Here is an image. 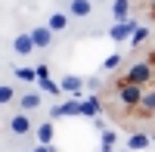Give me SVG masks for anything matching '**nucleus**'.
I'll list each match as a JSON object with an SVG mask.
<instances>
[{"label":"nucleus","mask_w":155,"mask_h":152,"mask_svg":"<svg viewBox=\"0 0 155 152\" xmlns=\"http://www.w3.org/2000/svg\"><path fill=\"white\" fill-rule=\"evenodd\" d=\"M134 112H137L140 118H152V115H155V84H152V87H146V93H143V103H140Z\"/></svg>","instance_id":"4"},{"label":"nucleus","mask_w":155,"mask_h":152,"mask_svg":"<svg viewBox=\"0 0 155 152\" xmlns=\"http://www.w3.org/2000/svg\"><path fill=\"white\" fill-rule=\"evenodd\" d=\"M41 84V90L44 93H50V96H59V93H65L62 90V84H56V81H50V78H44V81H37Z\"/></svg>","instance_id":"16"},{"label":"nucleus","mask_w":155,"mask_h":152,"mask_svg":"<svg viewBox=\"0 0 155 152\" xmlns=\"http://www.w3.org/2000/svg\"><path fill=\"white\" fill-rule=\"evenodd\" d=\"M93 12V0H68V16L71 19H87Z\"/></svg>","instance_id":"7"},{"label":"nucleus","mask_w":155,"mask_h":152,"mask_svg":"<svg viewBox=\"0 0 155 152\" xmlns=\"http://www.w3.org/2000/svg\"><path fill=\"white\" fill-rule=\"evenodd\" d=\"M90 121H93V127H96V131H99V134H102V131H109V127H106V121H102V118H99V115H96V118H90Z\"/></svg>","instance_id":"22"},{"label":"nucleus","mask_w":155,"mask_h":152,"mask_svg":"<svg viewBox=\"0 0 155 152\" xmlns=\"http://www.w3.org/2000/svg\"><path fill=\"white\" fill-rule=\"evenodd\" d=\"M152 19H155V0H152Z\"/></svg>","instance_id":"27"},{"label":"nucleus","mask_w":155,"mask_h":152,"mask_svg":"<svg viewBox=\"0 0 155 152\" xmlns=\"http://www.w3.org/2000/svg\"><path fill=\"white\" fill-rule=\"evenodd\" d=\"M47 25H50L53 31H65V28H68V12H53V16L47 19Z\"/></svg>","instance_id":"13"},{"label":"nucleus","mask_w":155,"mask_h":152,"mask_svg":"<svg viewBox=\"0 0 155 152\" xmlns=\"http://www.w3.org/2000/svg\"><path fill=\"white\" fill-rule=\"evenodd\" d=\"M149 146H152V137H146V134H130V140H127V149L130 152H143Z\"/></svg>","instance_id":"12"},{"label":"nucleus","mask_w":155,"mask_h":152,"mask_svg":"<svg viewBox=\"0 0 155 152\" xmlns=\"http://www.w3.org/2000/svg\"><path fill=\"white\" fill-rule=\"evenodd\" d=\"M143 93H146V87H140V84H130L124 78L115 81V96H118V103L124 109H137L140 103H143Z\"/></svg>","instance_id":"2"},{"label":"nucleus","mask_w":155,"mask_h":152,"mask_svg":"<svg viewBox=\"0 0 155 152\" xmlns=\"http://www.w3.org/2000/svg\"><path fill=\"white\" fill-rule=\"evenodd\" d=\"M16 74H19L22 81H28V84H34V81H41V78H37V68H16Z\"/></svg>","instance_id":"17"},{"label":"nucleus","mask_w":155,"mask_h":152,"mask_svg":"<svg viewBox=\"0 0 155 152\" xmlns=\"http://www.w3.org/2000/svg\"><path fill=\"white\" fill-rule=\"evenodd\" d=\"M34 134H37V143L50 146V143H53V134H56V127H53V121H44V124H37V127H34Z\"/></svg>","instance_id":"11"},{"label":"nucleus","mask_w":155,"mask_h":152,"mask_svg":"<svg viewBox=\"0 0 155 152\" xmlns=\"http://www.w3.org/2000/svg\"><path fill=\"white\" fill-rule=\"evenodd\" d=\"M115 152H130V149H127V146H124V149H115Z\"/></svg>","instance_id":"26"},{"label":"nucleus","mask_w":155,"mask_h":152,"mask_svg":"<svg viewBox=\"0 0 155 152\" xmlns=\"http://www.w3.org/2000/svg\"><path fill=\"white\" fill-rule=\"evenodd\" d=\"M19 106H22L25 112L37 109V106H41V93H22V96H19Z\"/></svg>","instance_id":"14"},{"label":"nucleus","mask_w":155,"mask_h":152,"mask_svg":"<svg viewBox=\"0 0 155 152\" xmlns=\"http://www.w3.org/2000/svg\"><path fill=\"white\" fill-rule=\"evenodd\" d=\"M34 152H56V146H53V143H50V146L41 143V146H34Z\"/></svg>","instance_id":"24"},{"label":"nucleus","mask_w":155,"mask_h":152,"mask_svg":"<svg viewBox=\"0 0 155 152\" xmlns=\"http://www.w3.org/2000/svg\"><path fill=\"white\" fill-rule=\"evenodd\" d=\"M118 65H121V53H112V56H106V62H102V68H109V71L118 68Z\"/></svg>","instance_id":"20"},{"label":"nucleus","mask_w":155,"mask_h":152,"mask_svg":"<svg viewBox=\"0 0 155 152\" xmlns=\"http://www.w3.org/2000/svg\"><path fill=\"white\" fill-rule=\"evenodd\" d=\"M152 143H155V137H152Z\"/></svg>","instance_id":"28"},{"label":"nucleus","mask_w":155,"mask_h":152,"mask_svg":"<svg viewBox=\"0 0 155 152\" xmlns=\"http://www.w3.org/2000/svg\"><path fill=\"white\" fill-rule=\"evenodd\" d=\"M140 28V25L134 22V19H127V22H115L112 25V28H109V37H112V41H130V37H134V31Z\"/></svg>","instance_id":"3"},{"label":"nucleus","mask_w":155,"mask_h":152,"mask_svg":"<svg viewBox=\"0 0 155 152\" xmlns=\"http://www.w3.org/2000/svg\"><path fill=\"white\" fill-rule=\"evenodd\" d=\"M50 118H62V106H53V109H50Z\"/></svg>","instance_id":"25"},{"label":"nucleus","mask_w":155,"mask_h":152,"mask_svg":"<svg viewBox=\"0 0 155 152\" xmlns=\"http://www.w3.org/2000/svg\"><path fill=\"white\" fill-rule=\"evenodd\" d=\"M112 16L115 22H127L130 19V0H112Z\"/></svg>","instance_id":"10"},{"label":"nucleus","mask_w":155,"mask_h":152,"mask_svg":"<svg viewBox=\"0 0 155 152\" xmlns=\"http://www.w3.org/2000/svg\"><path fill=\"white\" fill-rule=\"evenodd\" d=\"M53 28H50V25H37V28H31V37H34V47L37 50H47L50 44H53Z\"/></svg>","instance_id":"5"},{"label":"nucleus","mask_w":155,"mask_h":152,"mask_svg":"<svg viewBox=\"0 0 155 152\" xmlns=\"http://www.w3.org/2000/svg\"><path fill=\"white\" fill-rule=\"evenodd\" d=\"M9 131H12V134H19V137H25V134H31V131H34V124H31V118L25 115V112H19V115H12V118H9Z\"/></svg>","instance_id":"6"},{"label":"nucleus","mask_w":155,"mask_h":152,"mask_svg":"<svg viewBox=\"0 0 155 152\" xmlns=\"http://www.w3.org/2000/svg\"><path fill=\"white\" fill-rule=\"evenodd\" d=\"M12 50H16L19 56H28L31 50H37V47H34V37H31V31H28V34H16V41H12Z\"/></svg>","instance_id":"8"},{"label":"nucleus","mask_w":155,"mask_h":152,"mask_svg":"<svg viewBox=\"0 0 155 152\" xmlns=\"http://www.w3.org/2000/svg\"><path fill=\"white\" fill-rule=\"evenodd\" d=\"M121 78L130 81V84H140V87H152V84H155V56H152V59H140V62H134V65L127 68Z\"/></svg>","instance_id":"1"},{"label":"nucleus","mask_w":155,"mask_h":152,"mask_svg":"<svg viewBox=\"0 0 155 152\" xmlns=\"http://www.w3.org/2000/svg\"><path fill=\"white\" fill-rule=\"evenodd\" d=\"M118 143V134L115 131H102V146H115Z\"/></svg>","instance_id":"21"},{"label":"nucleus","mask_w":155,"mask_h":152,"mask_svg":"<svg viewBox=\"0 0 155 152\" xmlns=\"http://www.w3.org/2000/svg\"><path fill=\"white\" fill-rule=\"evenodd\" d=\"M12 99H16V90H12L9 84H3V87H0V103L6 106V103H12Z\"/></svg>","instance_id":"19"},{"label":"nucleus","mask_w":155,"mask_h":152,"mask_svg":"<svg viewBox=\"0 0 155 152\" xmlns=\"http://www.w3.org/2000/svg\"><path fill=\"white\" fill-rule=\"evenodd\" d=\"M99 109H102V103H99L96 96H87V99H84V118H96Z\"/></svg>","instance_id":"15"},{"label":"nucleus","mask_w":155,"mask_h":152,"mask_svg":"<svg viewBox=\"0 0 155 152\" xmlns=\"http://www.w3.org/2000/svg\"><path fill=\"white\" fill-rule=\"evenodd\" d=\"M59 84H62V90H65V93H71V96L81 99V87H84L87 81H84V78H78V74H65Z\"/></svg>","instance_id":"9"},{"label":"nucleus","mask_w":155,"mask_h":152,"mask_svg":"<svg viewBox=\"0 0 155 152\" xmlns=\"http://www.w3.org/2000/svg\"><path fill=\"white\" fill-rule=\"evenodd\" d=\"M146 37H149V28H143V25H140V28L134 31V37H130V47H140Z\"/></svg>","instance_id":"18"},{"label":"nucleus","mask_w":155,"mask_h":152,"mask_svg":"<svg viewBox=\"0 0 155 152\" xmlns=\"http://www.w3.org/2000/svg\"><path fill=\"white\" fill-rule=\"evenodd\" d=\"M34 68H37V78H41V81L50 78V68H47V65H34Z\"/></svg>","instance_id":"23"}]
</instances>
